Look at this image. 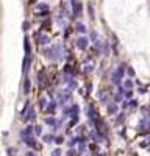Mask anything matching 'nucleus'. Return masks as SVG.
I'll return each instance as SVG.
<instances>
[{
    "label": "nucleus",
    "mask_w": 150,
    "mask_h": 156,
    "mask_svg": "<svg viewBox=\"0 0 150 156\" xmlns=\"http://www.w3.org/2000/svg\"><path fill=\"white\" fill-rule=\"evenodd\" d=\"M122 75H124V67L116 69V70H114V74H113V83H114V84H119V83H121Z\"/></svg>",
    "instance_id": "f257e3e1"
},
{
    "label": "nucleus",
    "mask_w": 150,
    "mask_h": 156,
    "mask_svg": "<svg viewBox=\"0 0 150 156\" xmlns=\"http://www.w3.org/2000/svg\"><path fill=\"white\" fill-rule=\"evenodd\" d=\"M77 47L81 48V50H85L86 47H88V38H85V36H81V38L77 39Z\"/></svg>",
    "instance_id": "f03ea898"
},
{
    "label": "nucleus",
    "mask_w": 150,
    "mask_h": 156,
    "mask_svg": "<svg viewBox=\"0 0 150 156\" xmlns=\"http://www.w3.org/2000/svg\"><path fill=\"white\" fill-rule=\"evenodd\" d=\"M25 120H35V109L33 108H30V111H28V116H25Z\"/></svg>",
    "instance_id": "7ed1b4c3"
},
{
    "label": "nucleus",
    "mask_w": 150,
    "mask_h": 156,
    "mask_svg": "<svg viewBox=\"0 0 150 156\" xmlns=\"http://www.w3.org/2000/svg\"><path fill=\"white\" fill-rule=\"evenodd\" d=\"M77 30H78L80 33H85L86 31V28H85V25H83V24H77Z\"/></svg>",
    "instance_id": "20e7f679"
},
{
    "label": "nucleus",
    "mask_w": 150,
    "mask_h": 156,
    "mask_svg": "<svg viewBox=\"0 0 150 156\" xmlns=\"http://www.w3.org/2000/svg\"><path fill=\"white\" fill-rule=\"evenodd\" d=\"M33 133H35V134H41V133H42V130H41V127H35V130H33Z\"/></svg>",
    "instance_id": "39448f33"
},
{
    "label": "nucleus",
    "mask_w": 150,
    "mask_h": 156,
    "mask_svg": "<svg viewBox=\"0 0 150 156\" xmlns=\"http://www.w3.org/2000/svg\"><path fill=\"white\" fill-rule=\"evenodd\" d=\"M24 89H25V92H30V81L27 80L25 81V86H24Z\"/></svg>",
    "instance_id": "423d86ee"
},
{
    "label": "nucleus",
    "mask_w": 150,
    "mask_h": 156,
    "mask_svg": "<svg viewBox=\"0 0 150 156\" xmlns=\"http://www.w3.org/2000/svg\"><path fill=\"white\" fill-rule=\"evenodd\" d=\"M22 27H24V31L30 30V22H24V24H22Z\"/></svg>",
    "instance_id": "0eeeda50"
},
{
    "label": "nucleus",
    "mask_w": 150,
    "mask_h": 156,
    "mask_svg": "<svg viewBox=\"0 0 150 156\" xmlns=\"http://www.w3.org/2000/svg\"><path fill=\"white\" fill-rule=\"evenodd\" d=\"M108 109H109V112H116V111H117V108H116L114 105H113V106H109Z\"/></svg>",
    "instance_id": "6e6552de"
},
{
    "label": "nucleus",
    "mask_w": 150,
    "mask_h": 156,
    "mask_svg": "<svg viewBox=\"0 0 150 156\" xmlns=\"http://www.w3.org/2000/svg\"><path fill=\"white\" fill-rule=\"evenodd\" d=\"M44 139H45V142H50V141H52V139H53V137H52V136H45V137H44Z\"/></svg>",
    "instance_id": "1a4fd4ad"
},
{
    "label": "nucleus",
    "mask_w": 150,
    "mask_h": 156,
    "mask_svg": "<svg viewBox=\"0 0 150 156\" xmlns=\"http://www.w3.org/2000/svg\"><path fill=\"white\" fill-rule=\"evenodd\" d=\"M125 86L130 89V88H131V81H125Z\"/></svg>",
    "instance_id": "9d476101"
},
{
    "label": "nucleus",
    "mask_w": 150,
    "mask_h": 156,
    "mask_svg": "<svg viewBox=\"0 0 150 156\" xmlns=\"http://www.w3.org/2000/svg\"><path fill=\"white\" fill-rule=\"evenodd\" d=\"M59 153H61L59 150H55V151H53V156H59Z\"/></svg>",
    "instance_id": "9b49d317"
},
{
    "label": "nucleus",
    "mask_w": 150,
    "mask_h": 156,
    "mask_svg": "<svg viewBox=\"0 0 150 156\" xmlns=\"http://www.w3.org/2000/svg\"><path fill=\"white\" fill-rule=\"evenodd\" d=\"M47 123H52L53 125V123H55V120H53V119H47Z\"/></svg>",
    "instance_id": "f8f14e48"
},
{
    "label": "nucleus",
    "mask_w": 150,
    "mask_h": 156,
    "mask_svg": "<svg viewBox=\"0 0 150 156\" xmlns=\"http://www.w3.org/2000/svg\"><path fill=\"white\" fill-rule=\"evenodd\" d=\"M25 156H35V153H31V151H28V153H27Z\"/></svg>",
    "instance_id": "ddd939ff"
}]
</instances>
